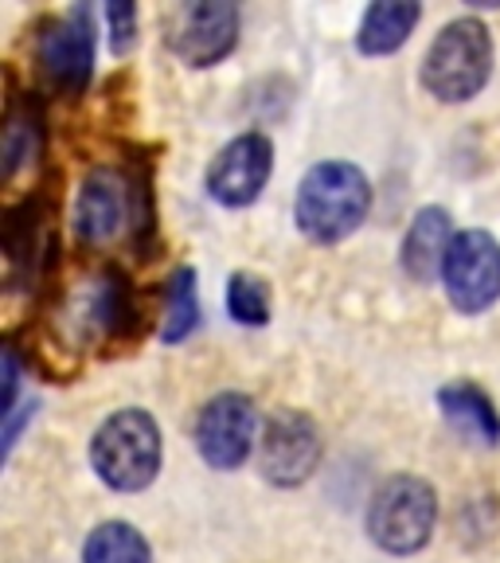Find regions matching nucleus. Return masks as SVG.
<instances>
[{"mask_svg":"<svg viewBox=\"0 0 500 563\" xmlns=\"http://www.w3.org/2000/svg\"><path fill=\"white\" fill-rule=\"evenodd\" d=\"M449 243H454V239H449L446 211L422 208L403 239V271L411 274L414 282H434V274L446 266Z\"/></svg>","mask_w":500,"mask_h":563,"instance_id":"f8f14e48","label":"nucleus"},{"mask_svg":"<svg viewBox=\"0 0 500 563\" xmlns=\"http://www.w3.org/2000/svg\"><path fill=\"white\" fill-rule=\"evenodd\" d=\"M87 563H149V544L133 525L122 520H110V525H98L87 540Z\"/></svg>","mask_w":500,"mask_h":563,"instance_id":"2eb2a0df","label":"nucleus"},{"mask_svg":"<svg viewBox=\"0 0 500 563\" xmlns=\"http://www.w3.org/2000/svg\"><path fill=\"white\" fill-rule=\"evenodd\" d=\"M492 40L481 20H454L438 32V40L422 63V82L442 102H466L489 82Z\"/></svg>","mask_w":500,"mask_h":563,"instance_id":"7ed1b4c3","label":"nucleus"},{"mask_svg":"<svg viewBox=\"0 0 500 563\" xmlns=\"http://www.w3.org/2000/svg\"><path fill=\"white\" fill-rule=\"evenodd\" d=\"M90 462L98 477L118 493H137L157 477L160 470V431L153 415L118 411L98 427L90 442Z\"/></svg>","mask_w":500,"mask_h":563,"instance_id":"f03ea898","label":"nucleus"},{"mask_svg":"<svg viewBox=\"0 0 500 563\" xmlns=\"http://www.w3.org/2000/svg\"><path fill=\"white\" fill-rule=\"evenodd\" d=\"M40 63H44L47 79L63 95H79L87 90L90 70H95V24L90 9H70L63 20H52L40 35Z\"/></svg>","mask_w":500,"mask_h":563,"instance_id":"1a4fd4ad","label":"nucleus"},{"mask_svg":"<svg viewBox=\"0 0 500 563\" xmlns=\"http://www.w3.org/2000/svg\"><path fill=\"white\" fill-rule=\"evenodd\" d=\"M438 404L457 434H466V439L481 442V446H497L500 442V415H497V407L489 404V396H485L481 387L449 384L438 391Z\"/></svg>","mask_w":500,"mask_h":563,"instance_id":"ddd939ff","label":"nucleus"},{"mask_svg":"<svg viewBox=\"0 0 500 563\" xmlns=\"http://www.w3.org/2000/svg\"><path fill=\"white\" fill-rule=\"evenodd\" d=\"M446 294L462 313H481L500 298V243L489 231L454 235L442 266Z\"/></svg>","mask_w":500,"mask_h":563,"instance_id":"39448f33","label":"nucleus"},{"mask_svg":"<svg viewBox=\"0 0 500 563\" xmlns=\"http://www.w3.org/2000/svg\"><path fill=\"white\" fill-rule=\"evenodd\" d=\"M200 321V290H196V271H176L168 282V313H165V336L168 344L185 341Z\"/></svg>","mask_w":500,"mask_h":563,"instance_id":"dca6fc26","label":"nucleus"},{"mask_svg":"<svg viewBox=\"0 0 500 563\" xmlns=\"http://www.w3.org/2000/svg\"><path fill=\"white\" fill-rule=\"evenodd\" d=\"M196 446H200L203 462L215 470L243 466L255 446V404L238 391L215 396L196 422Z\"/></svg>","mask_w":500,"mask_h":563,"instance_id":"0eeeda50","label":"nucleus"},{"mask_svg":"<svg viewBox=\"0 0 500 563\" xmlns=\"http://www.w3.org/2000/svg\"><path fill=\"white\" fill-rule=\"evenodd\" d=\"M321 462V431L316 422L301 411H281L266 422L263 446H258V466L266 482L274 485H301Z\"/></svg>","mask_w":500,"mask_h":563,"instance_id":"423d86ee","label":"nucleus"},{"mask_svg":"<svg viewBox=\"0 0 500 563\" xmlns=\"http://www.w3.org/2000/svg\"><path fill=\"white\" fill-rule=\"evenodd\" d=\"M419 16H422V9L411 4V0H379V4H371L360 24V52L387 55V52H396V47H403L411 27L419 24Z\"/></svg>","mask_w":500,"mask_h":563,"instance_id":"4468645a","label":"nucleus"},{"mask_svg":"<svg viewBox=\"0 0 500 563\" xmlns=\"http://www.w3.org/2000/svg\"><path fill=\"white\" fill-rule=\"evenodd\" d=\"M137 196L141 188L130 185V176H122L118 168H95L79 192V208H75V231H79L82 243L102 246L122 231H130L137 223L133 220Z\"/></svg>","mask_w":500,"mask_h":563,"instance_id":"6e6552de","label":"nucleus"},{"mask_svg":"<svg viewBox=\"0 0 500 563\" xmlns=\"http://www.w3.org/2000/svg\"><path fill=\"white\" fill-rule=\"evenodd\" d=\"M371 208L368 176L356 165H316L298 188V228L313 243H341L360 228Z\"/></svg>","mask_w":500,"mask_h":563,"instance_id":"f257e3e1","label":"nucleus"},{"mask_svg":"<svg viewBox=\"0 0 500 563\" xmlns=\"http://www.w3.org/2000/svg\"><path fill=\"white\" fill-rule=\"evenodd\" d=\"M238 9L231 0H200L180 12L173 27V52L192 67H211L235 47Z\"/></svg>","mask_w":500,"mask_h":563,"instance_id":"9b49d317","label":"nucleus"},{"mask_svg":"<svg viewBox=\"0 0 500 563\" xmlns=\"http://www.w3.org/2000/svg\"><path fill=\"white\" fill-rule=\"evenodd\" d=\"M227 309L243 325H266V317H270V294H266L263 282L251 278V274H235L227 290Z\"/></svg>","mask_w":500,"mask_h":563,"instance_id":"a211bd4d","label":"nucleus"},{"mask_svg":"<svg viewBox=\"0 0 500 563\" xmlns=\"http://www.w3.org/2000/svg\"><path fill=\"white\" fill-rule=\"evenodd\" d=\"M40 150V122L27 106H12L4 118V173H16L20 161H32Z\"/></svg>","mask_w":500,"mask_h":563,"instance_id":"f3484780","label":"nucleus"},{"mask_svg":"<svg viewBox=\"0 0 500 563\" xmlns=\"http://www.w3.org/2000/svg\"><path fill=\"white\" fill-rule=\"evenodd\" d=\"M110 24H114V52H130L133 47V27H137V9L133 4H110Z\"/></svg>","mask_w":500,"mask_h":563,"instance_id":"6ab92c4d","label":"nucleus"},{"mask_svg":"<svg viewBox=\"0 0 500 563\" xmlns=\"http://www.w3.org/2000/svg\"><path fill=\"white\" fill-rule=\"evenodd\" d=\"M274 168V145L263 133H243L227 145V150L215 157L208 173L211 196L227 208H243V203H255L258 192L266 188Z\"/></svg>","mask_w":500,"mask_h":563,"instance_id":"9d476101","label":"nucleus"},{"mask_svg":"<svg viewBox=\"0 0 500 563\" xmlns=\"http://www.w3.org/2000/svg\"><path fill=\"white\" fill-rule=\"evenodd\" d=\"M438 520V497L422 477H391L379 485L368 512V532L384 552L411 555L419 552L434 532Z\"/></svg>","mask_w":500,"mask_h":563,"instance_id":"20e7f679","label":"nucleus"}]
</instances>
